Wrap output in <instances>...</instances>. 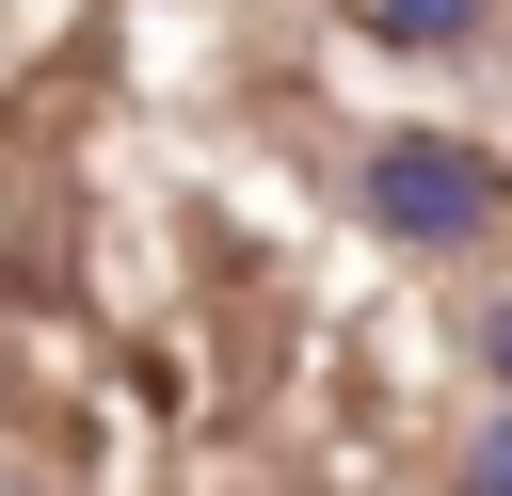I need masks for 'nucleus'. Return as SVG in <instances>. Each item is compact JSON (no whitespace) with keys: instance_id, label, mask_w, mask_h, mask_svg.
I'll list each match as a JSON object with an SVG mask.
<instances>
[{"instance_id":"nucleus-1","label":"nucleus","mask_w":512,"mask_h":496,"mask_svg":"<svg viewBox=\"0 0 512 496\" xmlns=\"http://www.w3.org/2000/svg\"><path fill=\"white\" fill-rule=\"evenodd\" d=\"M368 224L448 256V240H480V224H496V160H480V144H432V128H400V144L368 160Z\"/></svg>"},{"instance_id":"nucleus-2","label":"nucleus","mask_w":512,"mask_h":496,"mask_svg":"<svg viewBox=\"0 0 512 496\" xmlns=\"http://www.w3.org/2000/svg\"><path fill=\"white\" fill-rule=\"evenodd\" d=\"M368 32H400V48H464L480 0H368Z\"/></svg>"},{"instance_id":"nucleus-3","label":"nucleus","mask_w":512,"mask_h":496,"mask_svg":"<svg viewBox=\"0 0 512 496\" xmlns=\"http://www.w3.org/2000/svg\"><path fill=\"white\" fill-rule=\"evenodd\" d=\"M464 496H512V400H496V432L464 448Z\"/></svg>"},{"instance_id":"nucleus-4","label":"nucleus","mask_w":512,"mask_h":496,"mask_svg":"<svg viewBox=\"0 0 512 496\" xmlns=\"http://www.w3.org/2000/svg\"><path fill=\"white\" fill-rule=\"evenodd\" d=\"M480 352H496V384H512V304H496V320H480Z\"/></svg>"}]
</instances>
